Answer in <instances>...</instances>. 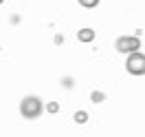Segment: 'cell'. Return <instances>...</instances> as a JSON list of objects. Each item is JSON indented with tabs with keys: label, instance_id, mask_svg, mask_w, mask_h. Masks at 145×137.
<instances>
[{
	"label": "cell",
	"instance_id": "52a82bcc",
	"mask_svg": "<svg viewBox=\"0 0 145 137\" xmlns=\"http://www.w3.org/2000/svg\"><path fill=\"white\" fill-rule=\"evenodd\" d=\"M79 5L86 7V9H92V7H97V5H99V0H79Z\"/></svg>",
	"mask_w": 145,
	"mask_h": 137
},
{
	"label": "cell",
	"instance_id": "8992f818",
	"mask_svg": "<svg viewBox=\"0 0 145 137\" xmlns=\"http://www.w3.org/2000/svg\"><path fill=\"white\" fill-rule=\"evenodd\" d=\"M90 100L95 102V104H99V102H103V100H106V95H103V93H101V91H92Z\"/></svg>",
	"mask_w": 145,
	"mask_h": 137
},
{
	"label": "cell",
	"instance_id": "5b68a950",
	"mask_svg": "<svg viewBox=\"0 0 145 137\" xmlns=\"http://www.w3.org/2000/svg\"><path fill=\"white\" fill-rule=\"evenodd\" d=\"M75 122H77V124H86V122H88V113H86V111H77V113H75Z\"/></svg>",
	"mask_w": 145,
	"mask_h": 137
},
{
	"label": "cell",
	"instance_id": "277c9868",
	"mask_svg": "<svg viewBox=\"0 0 145 137\" xmlns=\"http://www.w3.org/2000/svg\"><path fill=\"white\" fill-rule=\"evenodd\" d=\"M77 40H82V42H92V40H95V31H92V29H82V31L77 33Z\"/></svg>",
	"mask_w": 145,
	"mask_h": 137
},
{
	"label": "cell",
	"instance_id": "30bf717a",
	"mask_svg": "<svg viewBox=\"0 0 145 137\" xmlns=\"http://www.w3.org/2000/svg\"><path fill=\"white\" fill-rule=\"evenodd\" d=\"M0 5H2V0H0Z\"/></svg>",
	"mask_w": 145,
	"mask_h": 137
},
{
	"label": "cell",
	"instance_id": "3957f363",
	"mask_svg": "<svg viewBox=\"0 0 145 137\" xmlns=\"http://www.w3.org/2000/svg\"><path fill=\"white\" fill-rule=\"evenodd\" d=\"M117 51H121V53H134V51H138L141 49V40L134 36H123L117 40Z\"/></svg>",
	"mask_w": 145,
	"mask_h": 137
},
{
	"label": "cell",
	"instance_id": "9c48e42d",
	"mask_svg": "<svg viewBox=\"0 0 145 137\" xmlns=\"http://www.w3.org/2000/svg\"><path fill=\"white\" fill-rule=\"evenodd\" d=\"M72 84H75V82H72V77H64V80H62V86H66V89H72Z\"/></svg>",
	"mask_w": 145,
	"mask_h": 137
},
{
	"label": "cell",
	"instance_id": "7a4b0ae2",
	"mask_svg": "<svg viewBox=\"0 0 145 137\" xmlns=\"http://www.w3.org/2000/svg\"><path fill=\"white\" fill-rule=\"evenodd\" d=\"M127 55H130V58H127V62H125V69L132 75H143L145 73V58H143V53L134 51V53H127Z\"/></svg>",
	"mask_w": 145,
	"mask_h": 137
},
{
	"label": "cell",
	"instance_id": "ba28073f",
	"mask_svg": "<svg viewBox=\"0 0 145 137\" xmlns=\"http://www.w3.org/2000/svg\"><path fill=\"white\" fill-rule=\"evenodd\" d=\"M46 111H48V113H57V111H59V104H57V102H48V104H46Z\"/></svg>",
	"mask_w": 145,
	"mask_h": 137
},
{
	"label": "cell",
	"instance_id": "6da1fadb",
	"mask_svg": "<svg viewBox=\"0 0 145 137\" xmlns=\"http://www.w3.org/2000/svg\"><path fill=\"white\" fill-rule=\"evenodd\" d=\"M42 111H44L42 100L35 97V95H29V97H24V100L20 102V115L24 119H37L42 115Z\"/></svg>",
	"mask_w": 145,
	"mask_h": 137
}]
</instances>
